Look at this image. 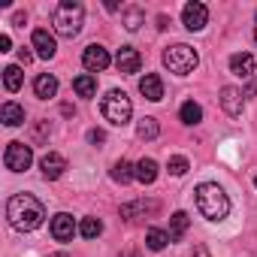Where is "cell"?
<instances>
[{
    "instance_id": "23",
    "label": "cell",
    "mask_w": 257,
    "mask_h": 257,
    "mask_svg": "<svg viewBox=\"0 0 257 257\" xmlns=\"http://www.w3.org/2000/svg\"><path fill=\"white\" fill-rule=\"evenodd\" d=\"M158 134H161V124H158V118H152V115L140 118V124H137V137H140V140H155Z\"/></svg>"
},
{
    "instance_id": "36",
    "label": "cell",
    "mask_w": 257,
    "mask_h": 257,
    "mask_svg": "<svg viewBox=\"0 0 257 257\" xmlns=\"http://www.w3.org/2000/svg\"><path fill=\"white\" fill-rule=\"evenodd\" d=\"M118 257H140L137 251H124V254H118Z\"/></svg>"
},
{
    "instance_id": "17",
    "label": "cell",
    "mask_w": 257,
    "mask_h": 257,
    "mask_svg": "<svg viewBox=\"0 0 257 257\" xmlns=\"http://www.w3.org/2000/svg\"><path fill=\"white\" fill-rule=\"evenodd\" d=\"M34 94H37L40 100H52V97L58 94V79H55L52 73H40V76L34 79Z\"/></svg>"
},
{
    "instance_id": "13",
    "label": "cell",
    "mask_w": 257,
    "mask_h": 257,
    "mask_svg": "<svg viewBox=\"0 0 257 257\" xmlns=\"http://www.w3.org/2000/svg\"><path fill=\"white\" fill-rule=\"evenodd\" d=\"M242 106H245V94L233 85H224L221 88V109L236 118V115H242Z\"/></svg>"
},
{
    "instance_id": "3",
    "label": "cell",
    "mask_w": 257,
    "mask_h": 257,
    "mask_svg": "<svg viewBox=\"0 0 257 257\" xmlns=\"http://www.w3.org/2000/svg\"><path fill=\"white\" fill-rule=\"evenodd\" d=\"M82 22H85V10H82V4H76V0H61V4L52 10V25L67 40L79 37Z\"/></svg>"
},
{
    "instance_id": "20",
    "label": "cell",
    "mask_w": 257,
    "mask_h": 257,
    "mask_svg": "<svg viewBox=\"0 0 257 257\" xmlns=\"http://www.w3.org/2000/svg\"><path fill=\"white\" fill-rule=\"evenodd\" d=\"M134 179H137V167H134L131 161H118V164L112 167V182L127 185V182H134Z\"/></svg>"
},
{
    "instance_id": "1",
    "label": "cell",
    "mask_w": 257,
    "mask_h": 257,
    "mask_svg": "<svg viewBox=\"0 0 257 257\" xmlns=\"http://www.w3.org/2000/svg\"><path fill=\"white\" fill-rule=\"evenodd\" d=\"M7 218L16 230L22 233H31L37 230L43 221H46V206L34 197V194H16L10 203H7Z\"/></svg>"
},
{
    "instance_id": "11",
    "label": "cell",
    "mask_w": 257,
    "mask_h": 257,
    "mask_svg": "<svg viewBox=\"0 0 257 257\" xmlns=\"http://www.w3.org/2000/svg\"><path fill=\"white\" fill-rule=\"evenodd\" d=\"M49 233H52L58 242H73V233H76V221H73V215L58 212V215L52 218V224H49Z\"/></svg>"
},
{
    "instance_id": "7",
    "label": "cell",
    "mask_w": 257,
    "mask_h": 257,
    "mask_svg": "<svg viewBox=\"0 0 257 257\" xmlns=\"http://www.w3.org/2000/svg\"><path fill=\"white\" fill-rule=\"evenodd\" d=\"M182 22H185L188 31H203V28L209 25V10H206V4H200V0H191V4H185Z\"/></svg>"
},
{
    "instance_id": "30",
    "label": "cell",
    "mask_w": 257,
    "mask_h": 257,
    "mask_svg": "<svg viewBox=\"0 0 257 257\" xmlns=\"http://www.w3.org/2000/svg\"><path fill=\"white\" fill-rule=\"evenodd\" d=\"M49 134H52V124H49V121H40V124H37V131H34V140L40 143V140H46Z\"/></svg>"
},
{
    "instance_id": "12",
    "label": "cell",
    "mask_w": 257,
    "mask_h": 257,
    "mask_svg": "<svg viewBox=\"0 0 257 257\" xmlns=\"http://www.w3.org/2000/svg\"><path fill=\"white\" fill-rule=\"evenodd\" d=\"M40 170H43V179L55 182V179H61V176H64V170H67V158H64V155H58V152H49V155H43V158H40Z\"/></svg>"
},
{
    "instance_id": "4",
    "label": "cell",
    "mask_w": 257,
    "mask_h": 257,
    "mask_svg": "<svg viewBox=\"0 0 257 257\" xmlns=\"http://www.w3.org/2000/svg\"><path fill=\"white\" fill-rule=\"evenodd\" d=\"M100 109H103V118H106L109 124H115V127H124L127 121H131V115H134L131 97H127L124 91H118V88H112V91L103 97Z\"/></svg>"
},
{
    "instance_id": "8",
    "label": "cell",
    "mask_w": 257,
    "mask_h": 257,
    "mask_svg": "<svg viewBox=\"0 0 257 257\" xmlns=\"http://www.w3.org/2000/svg\"><path fill=\"white\" fill-rule=\"evenodd\" d=\"M158 212H161V203L158 200H134V203H124L121 206V218L124 221H137V218L158 215Z\"/></svg>"
},
{
    "instance_id": "18",
    "label": "cell",
    "mask_w": 257,
    "mask_h": 257,
    "mask_svg": "<svg viewBox=\"0 0 257 257\" xmlns=\"http://www.w3.org/2000/svg\"><path fill=\"white\" fill-rule=\"evenodd\" d=\"M73 91H76L79 97H85V100H88V97H94V94H97V79H94L91 73H82V76H76V79H73Z\"/></svg>"
},
{
    "instance_id": "5",
    "label": "cell",
    "mask_w": 257,
    "mask_h": 257,
    "mask_svg": "<svg viewBox=\"0 0 257 257\" xmlns=\"http://www.w3.org/2000/svg\"><path fill=\"white\" fill-rule=\"evenodd\" d=\"M164 64H167L170 73H176V76H191V73L197 70L200 58H197V52H194L191 46L179 43V46H170V49L164 52Z\"/></svg>"
},
{
    "instance_id": "24",
    "label": "cell",
    "mask_w": 257,
    "mask_h": 257,
    "mask_svg": "<svg viewBox=\"0 0 257 257\" xmlns=\"http://www.w3.org/2000/svg\"><path fill=\"white\" fill-rule=\"evenodd\" d=\"M179 118H182L185 124H200V121H203V109H200V103L185 100V103H182V109H179Z\"/></svg>"
},
{
    "instance_id": "15",
    "label": "cell",
    "mask_w": 257,
    "mask_h": 257,
    "mask_svg": "<svg viewBox=\"0 0 257 257\" xmlns=\"http://www.w3.org/2000/svg\"><path fill=\"white\" fill-rule=\"evenodd\" d=\"M34 49H37V55L43 58V61H49V58H55V52H58V46H55V37L49 34V31H43V28H37L34 31Z\"/></svg>"
},
{
    "instance_id": "14",
    "label": "cell",
    "mask_w": 257,
    "mask_h": 257,
    "mask_svg": "<svg viewBox=\"0 0 257 257\" xmlns=\"http://www.w3.org/2000/svg\"><path fill=\"white\" fill-rule=\"evenodd\" d=\"M140 94H143L146 100H152V103L164 100V82H161V76H158V73H146V76L140 79Z\"/></svg>"
},
{
    "instance_id": "39",
    "label": "cell",
    "mask_w": 257,
    "mask_h": 257,
    "mask_svg": "<svg viewBox=\"0 0 257 257\" xmlns=\"http://www.w3.org/2000/svg\"><path fill=\"white\" fill-rule=\"evenodd\" d=\"M254 188H257V176H254Z\"/></svg>"
},
{
    "instance_id": "29",
    "label": "cell",
    "mask_w": 257,
    "mask_h": 257,
    "mask_svg": "<svg viewBox=\"0 0 257 257\" xmlns=\"http://www.w3.org/2000/svg\"><path fill=\"white\" fill-rule=\"evenodd\" d=\"M167 170H170V176H185V173H188V158H182V155L170 158Z\"/></svg>"
},
{
    "instance_id": "16",
    "label": "cell",
    "mask_w": 257,
    "mask_h": 257,
    "mask_svg": "<svg viewBox=\"0 0 257 257\" xmlns=\"http://www.w3.org/2000/svg\"><path fill=\"white\" fill-rule=\"evenodd\" d=\"M230 73L233 76H242V79H251L254 76V55H248V52L230 55Z\"/></svg>"
},
{
    "instance_id": "21",
    "label": "cell",
    "mask_w": 257,
    "mask_h": 257,
    "mask_svg": "<svg viewBox=\"0 0 257 257\" xmlns=\"http://www.w3.org/2000/svg\"><path fill=\"white\" fill-rule=\"evenodd\" d=\"M188 227H191L188 212H176V215L170 218V239H173V242H179V239L188 233Z\"/></svg>"
},
{
    "instance_id": "28",
    "label": "cell",
    "mask_w": 257,
    "mask_h": 257,
    "mask_svg": "<svg viewBox=\"0 0 257 257\" xmlns=\"http://www.w3.org/2000/svg\"><path fill=\"white\" fill-rule=\"evenodd\" d=\"M4 85H7V91H19L22 88V70L16 64L4 70Z\"/></svg>"
},
{
    "instance_id": "33",
    "label": "cell",
    "mask_w": 257,
    "mask_h": 257,
    "mask_svg": "<svg viewBox=\"0 0 257 257\" xmlns=\"http://www.w3.org/2000/svg\"><path fill=\"white\" fill-rule=\"evenodd\" d=\"M19 61H22V64H31V61H34V52L22 49V52H19Z\"/></svg>"
},
{
    "instance_id": "9",
    "label": "cell",
    "mask_w": 257,
    "mask_h": 257,
    "mask_svg": "<svg viewBox=\"0 0 257 257\" xmlns=\"http://www.w3.org/2000/svg\"><path fill=\"white\" fill-rule=\"evenodd\" d=\"M115 67H118V73H124V76H134V73H140V67H143V55H140L137 49H131V46H121V49H118V58H115Z\"/></svg>"
},
{
    "instance_id": "37",
    "label": "cell",
    "mask_w": 257,
    "mask_h": 257,
    "mask_svg": "<svg viewBox=\"0 0 257 257\" xmlns=\"http://www.w3.org/2000/svg\"><path fill=\"white\" fill-rule=\"evenodd\" d=\"M49 257H67V254H49Z\"/></svg>"
},
{
    "instance_id": "22",
    "label": "cell",
    "mask_w": 257,
    "mask_h": 257,
    "mask_svg": "<svg viewBox=\"0 0 257 257\" xmlns=\"http://www.w3.org/2000/svg\"><path fill=\"white\" fill-rule=\"evenodd\" d=\"M158 179V164L152 161V158H143L140 164H137V182H143V185H152Z\"/></svg>"
},
{
    "instance_id": "19",
    "label": "cell",
    "mask_w": 257,
    "mask_h": 257,
    "mask_svg": "<svg viewBox=\"0 0 257 257\" xmlns=\"http://www.w3.org/2000/svg\"><path fill=\"white\" fill-rule=\"evenodd\" d=\"M0 118H4L7 127H19L25 124V109L19 103H4V109H0Z\"/></svg>"
},
{
    "instance_id": "31",
    "label": "cell",
    "mask_w": 257,
    "mask_h": 257,
    "mask_svg": "<svg viewBox=\"0 0 257 257\" xmlns=\"http://www.w3.org/2000/svg\"><path fill=\"white\" fill-rule=\"evenodd\" d=\"M88 143L100 146V143H106V134H103V131H88Z\"/></svg>"
},
{
    "instance_id": "32",
    "label": "cell",
    "mask_w": 257,
    "mask_h": 257,
    "mask_svg": "<svg viewBox=\"0 0 257 257\" xmlns=\"http://www.w3.org/2000/svg\"><path fill=\"white\" fill-rule=\"evenodd\" d=\"M10 49H13V40L7 34H0V52H10Z\"/></svg>"
},
{
    "instance_id": "6",
    "label": "cell",
    "mask_w": 257,
    "mask_h": 257,
    "mask_svg": "<svg viewBox=\"0 0 257 257\" xmlns=\"http://www.w3.org/2000/svg\"><path fill=\"white\" fill-rule=\"evenodd\" d=\"M4 164H7V170H13V173H25V170L34 164L31 146H25V143H10L7 152H4Z\"/></svg>"
},
{
    "instance_id": "10",
    "label": "cell",
    "mask_w": 257,
    "mask_h": 257,
    "mask_svg": "<svg viewBox=\"0 0 257 257\" xmlns=\"http://www.w3.org/2000/svg\"><path fill=\"white\" fill-rule=\"evenodd\" d=\"M82 64H85V70H91V73H103L109 64H112V58H109V52L103 49V46H88L85 49V55H82Z\"/></svg>"
},
{
    "instance_id": "38",
    "label": "cell",
    "mask_w": 257,
    "mask_h": 257,
    "mask_svg": "<svg viewBox=\"0 0 257 257\" xmlns=\"http://www.w3.org/2000/svg\"><path fill=\"white\" fill-rule=\"evenodd\" d=\"M254 40H257V25H254Z\"/></svg>"
},
{
    "instance_id": "34",
    "label": "cell",
    "mask_w": 257,
    "mask_h": 257,
    "mask_svg": "<svg viewBox=\"0 0 257 257\" xmlns=\"http://www.w3.org/2000/svg\"><path fill=\"white\" fill-rule=\"evenodd\" d=\"M242 94H245V97H251V94H257V82H251V85H248V88H245Z\"/></svg>"
},
{
    "instance_id": "25",
    "label": "cell",
    "mask_w": 257,
    "mask_h": 257,
    "mask_svg": "<svg viewBox=\"0 0 257 257\" xmlns=\"http://www.w3.org/2000/svg\"><path fill=\"white\" fill-rule=\"evenodd\" d=\"M167 242H173V239H170V233H164V230H149V233H146V245H149L152 251H164Z\"/></svg>"
},
{
    "instance_id": "27",
    "label": "cell",
    "mask_w": 257,
    "mask_h": 257,
    "mask_svg": "<svg viewBox=\"0 0 257 257\" xmlns=\"http://www.w3.org/2000/svg\"><path fill=\"white\" fill-rule=\"evenodd\" d=\"M143 10L140 7H131V10H124V28L127 31H140V25H143Z\"/></svg>"
},
{
    "instance_id": "2",
    "label": "cell",
    "mask_w": 257,
    "mask_h": 257,
    "mask_svg": "<svg viewBox=\"0 0 257 257\" xmlns=\"http://www.w3.org/2000/svg\"><path fill=\"white\" fill-rule=\"evenodd\" d=\"M194 203H197V212L206 218V221H224L230 215V197L224 194L221 185L215 182H203L194 188Z\"/></svg>"
},
{
    "instance_id": "26",
    "label": "cell",
    "mask_w": 257,
    "mask_h": 257,
    "mask_svg": "<svg viewBox=\"0 0 257 257\" xmlns=\"http://www.w3.org/2000/svg\"><path fill=\"white\" fill-rule=\"evenodd\" d=\"M79 233H82L85 239H97V236L103 233V224H100V218H82V224H79Z\"/></svg>"
},
{
    "instance_id": "35",
    "label": "cell",
    "mask_w": 257,
    "mask_h": 257,
    "mask_svg": "<svg viewBox=\"0 0 257 257\" xmlns=\"http://www.w3.org/2000/svg\"><path fill=\"white\" fill-rule=\"evenodd\" d=\"M194 254H197V257H209V251H206V248H203V245H200V248H197V251H194Z\"/></svg>"
}]
</instances>
